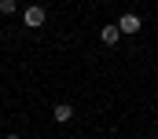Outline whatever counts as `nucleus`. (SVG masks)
<instances>
[{"label":"nucleus","instance_id":"f257e3e1","mask_svg":"<svg viewBox=\"0 0 158 139\" xmlns=\"http://www.w3.org/2000/svg\"><path fill=\"white\" fill-rule=\"evenodd\" d=\"M44 18H48V15H44V7H40V4H30V7L22 11V22H26L30 30H40V26H44Z\"/></svg>","mask_w":158,"mask_h":139},{"label":"nucleus","instance_id":"f03ea898","mask_svg":"<svg viewBox=\"0 0 158 139\" xmlns=\"http://www.w3.org/2000/svg\"><path fill=\"white\" fill-rule=\"evenodd\" d=\"M140 26H143V22H140V15H132V11L118 18V30H121V33H129V37H132V33H140Z\"/></svg>","mask_w":158,"mask_h":139},{"label":"nucleus","instance_id":"7ed1b4c3","mask_svg":"<svg viewBox=\"0 0 158 139\" xmlns=\"http://www.w3.org/2000/svg\"><path fill=\"white\" fill-rule=\"evenodd\" d=\"M52 117H55V121H70V117H74V106H70V103L52 106Z\"/></svg>","mask_w":158,"mask_h":139},{"label":"nucleus","instance_id":"20e7f679","mask_svg":"<svg viewBox=\"0 0 158 139\" xmlns=\"http://www.w3.org/2000/svg\"><path fill=\"white\" fill-rule=\"evenodd\" d=\"M118 37H121L118 26H103V30H99V40H103V44H118Z\"/></svg>","mask_w":158,"mask_h":139},{"label":"nucleus","instance_id":"39448f33","mask_svg":"<svg viewBox=\"0 0 158 139\" xmlns=\"http://www.w3.org/2000/svg\"><path fill=\"white\" fill-rule=\"evenodd\" d=\"M19 11V0H0V15H15Z\"/></svg>","mask_w":158,"mask_h":139},{"label":"nucleus","instance_id":"423d86ee","mask_svg":"<svg viewBox=\"0 0 158 139\" xmlns=\"http://www.w3.org/2000/svg\"><path fill=\"white\" fill-rule=\"evenodd\" d=\"M4 139H22V136H15V132H7V136H4Z\"/></svg>","mask_w":158,"mask_h":139}]
</instances>
